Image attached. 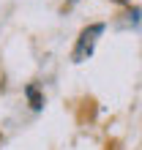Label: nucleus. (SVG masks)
<instances>
[{"label":"nucleus","instance_id":"f03ea898","mask_svg":"<svg viewBox=\"0 0 142 150\" xmlns=\"http://www.w3.org/2000/svg\"><path fill=\"white\" fill-rule=\"evenodd\" d=\"M25 96H28V101H30L33 109H41L44 107V96L38 93V87H36V85H28V87H25Z\"/></svg>","mask_w":142,"mask_h":150},{"label":"nucleus","instance_id":"f257e3e1","mask_svg":"<svg viewBox=\"0 0 142 150\" xmlns=\"http://www.w3.org/2000/svg\"><path fill=\"white\" fill-rule=\"evenodd\" d=\"M101 33H104V25H90V28H85L82 33H79L77 47H74V52H71L74 63H82V60H87L93 55V49H96V44H99Z\"/></svg>","mask_w":142,"mask_h":150},{"label":"nucleus","instance_id":"20e7f679","mask_svg":"<svg viewBox=\"0 0 142 150\" xmlns=\"http://www.w3.org/2000/svg\"><path fill=\"white\" fill-rule=\"evenodd\" d=\"M118 3H129V0H118Z\"/></svg>","mask_w":142,"mask_h":150},{"label":"nucleus","instance_id":"7ed1b4c3","mask_svg":"<svg viewBox=\"0 0 142 150\" xmlns=\"http://www.w3.org/2000/svg\"><path fill=\"white\" fill-rule=\"evenodd\" d=\"M77 3V0H68V3H66V8H71V6H74Z\"/></svg>","mask_w":142,"mask_h":150}]
</instances>
